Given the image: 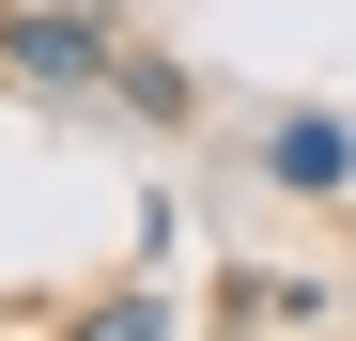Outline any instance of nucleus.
<instances>
[{"instance_id":"2","label":"nucleus","mask_w":356,"mask_h":341,"mask_svg":"<svg viewBox=\"0 0 356 341\" xmlns=\"http://www.w3.org/2000/svg\"><path fill=\"white\" fill-rule=\"evenodd\" d=\"M264 170H279V187H356V125H341V109H279V125H264Z\"/></svg>"},{"instance_id":"1","label":"nucleus","mask_w":356,"mask_h":341,"mask_svg":"<svg viewBox=\"0 0 356 341\" xmlns=\"http://www.w3.org/2000/svg\"><path fill=\"white\" fill-rule=\"evenodd\" d=\"M0 63L31 93H108L124 31H108V0H0Z\"/></svg>"},{"instance_id":"3","label":"nucleus","mask_w":356,"mask_h":341,"mask_svg":"<svg viewBox=\"0 0 356 341\" xmlns=\"http://www.w3.org/2000/svg\"><path fill=\"white\" fill-rule=\"evenodd\" d=\"M108 93H124L140 125H186V63H155V47H124V63H108Z\"/></svg>"},{"instance_id":"4","label":"nucleus","mask_w":356,"mask_h":341,"mask_svg":"<svg viewBox=\"0 0 356 341\" xmlns=\"http://www.w3.org/2000/svg\"><path fill=\"white\" fill-rule=\"evenodd\" d=\"M63 341H170V295H155V279H140V295H93Z\"/></svg>"}]
</instances>
